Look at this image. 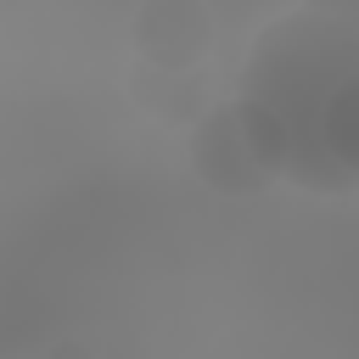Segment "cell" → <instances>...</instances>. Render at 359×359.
<instances>
[{"mask_svg":"<svg viewBox=\"0 0 359 359\" xmlns=\"http://www.w3.org/2000/svg\"><path fill=\"white\" fill-rule=\"evenodd\" d=\"M230 107L275 180L359 191V0H314L269 17L241 62Z\"/></svg>","mask_w":359,"mask_h":359,"instance_id":"6da1fadb","label":"cell"},{"mask_svg":"<svg viewBox=\"0 0 359 359\" xmlns=\"http://www.w3.org/2000/svg\"><path fill=\"white\" fill-rule=\"evenodd\" d=\"M185 157H191V174L208 191H219V196H258L264 185H275L258 140L247 135V123H241V112L230 101H219V107H208V112L191 118Z\"/></svg>","mask_w":359,"mask_h":359,"instance_id":"7a4b0ae2","label":"cell"},{"mask_svg":"<svg viewBox=\"0 0 359 359\" xmlns=\"http://www.w3.org/2000/svg\"><path fill=\"white\" fill-rule=\"evenodd\" d=\"M213 45V11L196 0H151L135 11V50L163 79L191 73Z\"/></svg>","mask_w":359,"mask_h":359,"instance_id":"3957f363","label":"cell"},{"mask_svg":"<svg viewBox=\"0 0 359 359\" xmlns=\"http://www.w3.org/2000/svg\"><path fill=\"white\" fill-rule=\"evenodd\" d=\"M50 359H90V353H84L79 342H56V348H50Z\"/></svg>","mask_w":359,"mask_h":359,"instance_id":"277c9868","label":"cell"}]
</instances>
